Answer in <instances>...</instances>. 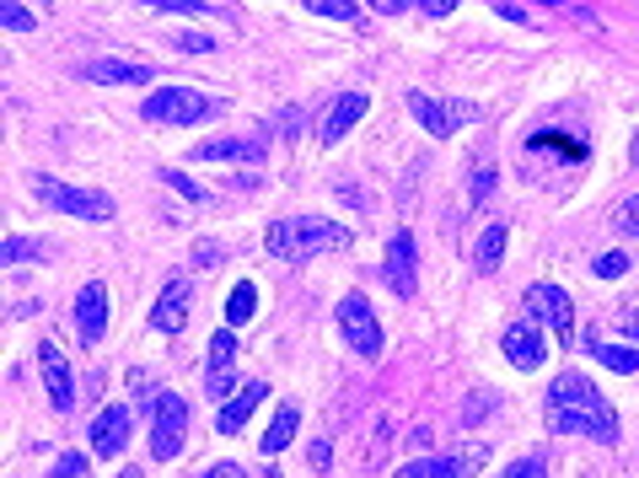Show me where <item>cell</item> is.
I'll list each match as a JSON object with an SVG mask.
<instances>
[{
	"label": "cell",
	"mask_w": 639,
	"mask_h": 478,
	"mask_svg": "<svg viewBox=\"0 0 639 478\" xmlns=\"http://www.w3.org/2000/svg\"><path fill=\"white\" fill-rule=\"evenodd\" d=\"M0 22H5V33H27V27H33V16H27L16 0H0Z\"/></svg>",
	"instance_id": "83f0119b"
},
{
	"label": "cell",
	"mask_w": 639,
	"mask_h": 478,
	"mask_svg": "<svg viewBox=\"0 0 639 478\" xmlns=\"http://www.w3.org/2000/svg\"><path fill=\"white\" fill-rule=\"evenodd\" d=\"M38 189V200L49 210H60V215H75V220H114V194H103V189H81V183H60V178H38L33 183Z\"/></svg>",
	"instance_id": "277c9868"
},
{
	"label": "cell",
	"mask_w": 639,
	"mask_h": 478,
	"mask_svg": "<svg viewBox=\"0 0 639 478\" xmlns=\"http://www.w3.org/2000/svg\"><path fill=\"white\" fill-rule=\"evenodd\" d=\"M263 398H269V387H263V382H248V387H242V393H237L226 409L215 414V430H221V435H237V430L248 425V414H253Z\"/></svg>",
	"instance_id": "e0dca14e"
},
{
	"label": "cell",
	"mask_w": 639,
	"mask_h": 478,
	"mask_svg": "<svg viewBox=\"0 0 639 478\" xmlns=\"http://www.w3.org/2000/svg\"><path fill=\"white\" fill-rule=\"evenodd\" d=\"M269 130H274L280 140H296L301 135V113H296V108H285L280 119H269Z\"/></svg>",
	"instance_id": "f546056e"
},
{
	"label": "cell",
	"mask_w": 639,
	"mask_h": 478,
	"mask_svg": "<svg viewBox=\"0 0 639 478\" xmlns=\"http://www.w3.org/2000/svg\"><path fill=\"white\" fill-rule=\"evenodd\" d=\"M618 226H624L629 237H639V194H629V200L618 205Z\"/></svg>",
	"instance_id": "d6a6232c"
},
{
	"label": "cell",
	"mask_w": 639,
	"mask_h": 478,
	"mask_svg": "<svg viewBox=\"0 0 639 478\" xmlns=\"http://www.w3.org/2000/svg\"><path fill=\"white\" fill-rule=\"evenodd\" d=\"M500 259H506V226H489L478 237V248H473V264H478V274H495Z\"/></svg>",
	"instance_id": "603a6c76"
},
{
	"label": "cell",
	"mask_w": 639,
	"mask_h": 478,
	"mask_svg": "<svg viewBox=\"0 0 639 478\" xmlns=\"http://www.w3.org/2000/svg\"><path fill=\"white\" fill-rule=\"evenodd\" d=\"M0 259H5V264H22V259H38V248H33V242H16V237H11V242L0 248Z\"/></svg>",
	"instance_id": "836d02e7"
},
{
	"label": "cell",
	"mask_w": 639,
	"mask_h": 478,
	"mask_svg": "<svg viewBox=\"0 0 639 478\" xmlns=\"http://www.w3.org/2000/svg\"><path fill=\"white\" fill-rule=\"evenodd\" d=\"M75 334H81V344H103V334H108V290H103V279L81 285V296H75Z\"/></svg>",
	"instance_id": "7c38bea8"
},
{
	"label": "cell",
	"mask_w": 639,
	"mask_h": 478,
	"mask_svg": "<svg viewBox=\"0 0 639 478\" xmlns=\"http://www.w3.org/2000/svg\"><path fill=\"white\" fill-rule=\"evenodd\" d=\"M307 11L333 16V22H360V5H355V0H307Z\"/></svg>",
	"instance_id": "484cf974"
},
{
	"label": "cell",
	"mask_w": 639,
	"mask_h": 478,
	"mask_svg": "<svg viewBox=\"0 0 639 478\" xmlns=\"http://www.w3.org/2000/svg\"><path fill=\"white\" fill-rule=\"evenodd\" d=\"M129 425H134V419H129L125 404H108V409L92 419V452H97V457H119L129 446Z\"/></svg>",
	"instance_id": "5bb4252c"
},
{
	"label": "cell",
	"mask_w": 639,
	"mask_h": 478,
	"mask_svg": "<svg viewBox=\"0 0 639 478\" xmlns=\"http://www.w3.org/2000/svg\"><path fill=\"white\" fill-rule=\"evenodd\" d=\"M145 5H162V11H178V16H204L199 0H145Z\"/></svg>",
	"instance_id": "e575fe53"
},
{
	"label": "cell",
	"mask_w": 639,
	"mask_h": 478,
	"mask_svg": "<svg viewBox=\"0 0 639 478\" xmlns=\"http://www.w3.org/2000/svg\"><path fill=\"white\" fill-rule=\"evenodd\" d=\"M591 355L607 366V371H624V377H635L639 371V344H607L591 334Z\"/></svg>",
	"instance_id": "7402d4cb"
},
{
	"label": "cell",
	"mask_w": 639,
	"mask_h": 478,
	"mask_svg": "<svg viewBox=\"0 0 639 478\" xmlns=\"http://www.w3.org/2000/svg\"><path fill=\"white\" fill-rule=\"evenodd\" d=\"M339 334L350 339L355 355H366V360L382 355V323H377V312H371V301H366L360 290H350V296L339 301Z\"/></svg>",
	"instance_id": "8992f818"
},
{
	"label": "cell",
	"mask_w": 639,
	"mask_h": 478,
	"mask_svg": "<svg viewBox=\"0 0 639 478\" xmlns=\"http://www.w3.org/2000/svg\"><path fill=\"white\" fill-rule=\"evenodd\" d=\"M296 430H301V409L296 404H280V414L269 419V430H263V452L269 457H280L291 441H296Z\"/></svg>",
	"instance_id": "ffe728a7"
},
{
	"label": "cell",
	"mask_w": 639,
	"mask_h": 478,
	"mask_svg": "<svg viewBox=\"0 0 639 478\" xmlns=\"http://www.w3.org/2000/svg\"><path fill=\"white\" fill-rule=\"evenodd\" d=\"M489 194H495V162H489V156H478V162H473V178H468V200H473V205H484Z\"/></svg>",
	"instance_id": "d4e9b609"
},
{
	"label": "cell",
	"mask_w": 639,
	"mask_h": 478,
	"mask_svg": "<svg viewBox=\"0 0 639 478\" xmlns=\"http://www.w3.org/2000/svg\"><path fill=\"white\" fill-rule=\"evenodd\" d=\"M81 75L86 81H103V86H145L156 70L145 65V60H92Z\"/></svg>",
	"instance_id": "2e32d148"
},
{
	"label": "cell",
	"mask_w": 639,
	"mask_h": 478,
	"mask_svg": "<svg viewBox=\"0 0 639 478\" xmlns=\"http://www.w3.org/2000/svg\"><path fill=\"white\" fill-rule=\"evenodd\" d=\"M618 328H624V334H629V339L639 344V307H629V312L618 318Z\"/></svg>",
	"instance_id": "ab89813d"
},
{
	"label": "cell",
	"mask_w": 639,
	"mask_h": 478,
	"mask_svg": "<svg viewBox=\"0 0 639 478\" xmlns=\"http://www.w3.org/2000/svg\"><path fill=\"white\" fill-rule=\"evenodd\" d=\"M457 5H462V0H419L425 16H447V11H457Z\"/></svg>",
	"instance_id": "74e56055"
},
{
	"label": "cell",
	"mask_w": 639,
	"mask_h": 478,
	"mask_svg": "<svg viewBox=\"0 0 639 478\" xmlns=\"http://www.w3.org/2000/svg\"><path fill=\"white\" fill-rule=\"evenodd\" d=\"M500 349H506V360H511L516 371H537V366L548 360V339H543L537 318L511 323V328H506V339H500Z\"/></svg>",
	"instance_id": "ba28073f"
},
{
	"label": "cell",
	"mask_w": 639,
	"mask_h": 478,
	"mask_svg": "<svg viewBox=\"0 0 639 478\" xmlns=\"http://www.w3.org/2000/svg\"><path fill=\"white\" fill-rule=\"evenodd\" d=\"M189 441V404L178 393H162L156 409H151V457L156 463H173Z\"/></svg>",
	"instance_id": "5b68a950"
},
{
	"label": "cell",
	"mask_w": 639,
	"mask_h": 478,
	"mask_svg": "<svg viewBox=\"0 0 639 478\" xmlns=\"http://www.w3.org/2000/svg\"><path fill=\"white\" fill-rule=\"evenodd\" d=\"M210 478H242V468H237V463H215V468H210Z\"/></svg>",
	"instance_id": "60d3db41"
},
{
	"label": "cell",
	"mask_w": 639,
	"mask_h": 478,
	"mask_svg": "<svg viewBox=\"0 0 639 478\" xmlns=\"http://www.w3.org/2000/svg\"><path fill=\"white\" fill-rule=\"evenodd\" d=\"M403 103H409V113H414V119H419V124H425L436 140L457 135V130L473 119V108H447V103H436V97H425V92H409Z\"/></svg>",
	"instance_id": "30bf717a"
},
{
	"label": "cell",
	"mask_w": 639,
	"mask_h": 478,
	"mask_svg": "<svg viewBox=\"0 0 639 478\" xmlns=\"http://www.w3.org/2000/svg\"><path fill=\"white\" fill-rule=\"evenodd\" d=\"M140 108H145L151 124H204V119L221 113V103L204 97V92H193V86H162V92H151Z\"/></svg>",
	"instance_id": "3957f363"
},
{
	"label": "cell",
	"mask_w": 639,
	"mask_h": 478,
	"mask_svg": "<svg viewBox=\"0 0 639 478\" xmlns=\"http://www.w3.org/2000/svg\"><path fill=\"white\" fill-rule=\"evenodd\" d=\"M189 307H193L189 279H173V285L156 296V307H151V328H156V334H178V328L189 323Z\"/></svg>",
	"instance_id": "9a60e30c"
},
{
	"label": "cell",
	"mask_w": 639,
	"mask_h": 478,
	"mask_svg": "<svg viewBox=\"0 0 639 478\" xmlns=\"http://www.w3.org/2000/svg\"><path fill=\"white\" fill-rule=\"evenodd\" d=\"M478 468V452L473 457H419V463H403V478H451Z\"/></svg>",
	"instance_id": "44dd1931"
},
{
	"label": "cell",
	"mask_w": 639,
	"mask_h": 478,
	"mask_svg": "<svg viewBox=\"0 0 639 478\" xmlns=\"http://www.w3.org/2000/svg\"><path fill=\"white\" fill-rule=\"evenodd\" d=\"M232 366H237V339H232V328H221V334L210 339V393H226Z\"/></svg>",
	"instance_id": "ac0fdd59"
},
{
	"label": "cell",
	"mask_w": 639,
	"mask_h": 478,
	"mask_svg": "<svg viewBox=\"0 0 639 478\" xmlns=\"http://www.w3.org/2000/svg\"><path fill=\"white\" fill-rule=\"evenodd\" d=\"M366 108H371V97H366V92H339V97H333V108H328V119L318 124V140L322 145H339V140L366 119Z\"/></svg>",
	"instance_id": "4fadbf2b"
},
{
	"label": "cell",
	"mask_w": 639,
	"mask_h": 478,
	"mask_svg": "<svg viewBox=\"0 0 639 478\" xmlns=\"http://www.w3.org/2000/svg\"><path fill=\"white\" fill-rule=\"evenodd\" d=\"M55 474H64V478H81V474H92V463H86L81 452H64L60 463H55Z\"/></svg>",
	"instance_id": "1f68e13d"
},
{
	"label": "cell",
	"mask_w": 639,
	"mask_h": 478,
	"mask_svg": "<svg viewBox=\"0 0 639 478\" xmlns=\"http://www.w3.org/2000/svg\"><path fill=\"white\" fill-rule=\"evenodd\" d=\"M263 156V145L253 140H204V145H193V162H258Z\"/></svg>",
	"instance_id": "d6986e66"
},
{
	"label": "cell",
	"mask_w": 639,
	"mask_h": 478,
	"mask_svg": "<svg viewBox=\"0 0 639 478\" xmlns=\"http://www.w3.org/2000/svg\"><path fill=\"white\" fill-rule=\"evenodd\" d=\"M414 270H419V253H414V231H398L387 242V264H382V279L392 285V296H414Z\"/></svg>",
	"instance_id": "8fae6325"
},
{
	"label": "cell",
	"mask_w": 639,
	"mask_h": 478,
	"mask_svg": "<svg viewBox=\"0 0 639 478\" xmlns=\"http://www.w3.org/2000/svg\"><path fill=\"white\" fill-rule=\"evenodd\" d=\"M173 44H178V49H193V55H204V49H210V38H204V33H178Z\"/></svg>",
	"instance_id": "8d00e7d4"
},
{
	"label": "cell",
	"mask_w": 639,
	"mask_h": 478,
	"mask_svg": "<svg viewBox=\"0 0 639 478\" xmlns=\"http://www.w3.org/2000/svg\"><path fill=\"white\" fill-rule=\"evenodd\" d=\"M591 270H596V279H618V274H629V253H602Z\"/></svg>",
	"instance_id": "f1b7e54d"
},
{
	"label": "cell",
	"mask_w": 639,
	"mask_h": 478,
	"mask_svg": "<svg viewBox=\"0 0 639 478\" xmlns=\"http://www.w3.org/2000/svg\"><path fill=\"white\" fill-rule=\"evenodd\" d=\"M537 474H548V463H543V457H516L511 468H506V478H537Z\"/></svg>",
	"instance_id": "4dcf8cb0"
},
{
	"label": "cell",
	"mask_w": 639,
	"mask_h": 478,
	"mask_svg": "<svg viewBox=\"0 0 639 478\" xmlns=\"http://www.w3.org/2000/svg\"><path fill=\"white\" fill-rule=\"evenodd\" d=\"M366 5H371V11H382V16H398V11H409L414 0H366Z\"/></svg>",
	"instance_id": "f35d334b"
},
{
	"label": "cell",
	"mask_w": 639,
	"mask_h": 478,
	"mask_svg": "<svg viewBox=\"0 0 639 478\" xmlns=\"http://www.w3.org/2000/svg\"><path fill=\"white\" fill-rule=\"evenodd\" d=\"M253 307H258L253 279H237V285H232V296H226V323H232V328H242V323L253 318Z\"/></svg>",
	"instance_id": "cb8c5ba5"
},
{
	"label": "cell",
	"mask_w": 639,
	"mask_h": 478,
	"mask_svg": "<svg viewBox=\"0 0 639 478\" xmlns=\"http://www.w3.org/2000/svg\"><path fill=\"white\" fill-rule=\"evenodd\" d=\"M38 371H44V387H49V404L60 414L75 409V382H70V360H64L60 344H38Z\"/></svg>",
	"instance_id": "9c48e42d"
},
{
	"label": "cell",
	"mask_w": 639,
	"mask_h": 478,
	"mask_svg": "<svg viewBox=\"0 0 639 478\" xmlns=\"http://www.w3.org/2000/svg\"><path fill=\"white\" fill-rule=\"evenodd\" d=\"M526 312H532L537 323H548L554 339L565 344V349H576V301H570L559 285H548V279L532 285V290H526Z\"/></svg>",
	"instance_id": "52a82bcc"
},
{
	"label": "cell",
	"mask_w": 639,
	"mask_h": 478,
	"mask_svg": "<svg viewBox=\"0 0 639 478\" xmlns=\"http://www.w3.org/2000/svg\"><path fill=\"white\" fill-rule=\"evenodd\" d=\"M307 463H312V468H328V463H333V452H328V441H312V446H307Z\"/></svg>",
	"instance_id": "d590c367"
},
{
	"label": "cell",
	"mask_w": 639,
	"mask_h": 478,
	"mask_svg": "<svg viewBox=\"0 0 639 478\" xmlns=\"http://www.w3.org/2000/svg\"><path fill=\"white\" fill-rule=\"evenodd\" d=\"M263 248L280 259V264H307L318 253H344L350 248V226L339 220H318V215H291V220H274L263 231Z\"/></svg>",
	"instance_id": "7a4b0ae2"
},
{
	"label": "cell",
	"mask_w": 639,
	"mask_h": 478,
	"mask_svg": "<svg viewBox=\"0 0 639 478\" xmlns=\"http://www.w3.org/2000/svg\"><path fill=\"white\" fill-rule=\"evenodd\" d=\"M548 430H559V435H591V441H618V414L596 393V382L570 366L548 387Z\"/></svg>",
	"instance_id": "6da1fadb"
},
{
	"label": "cell",
	"mask_w": 639,
	"mask_h": 478,
	"mask_svg": "<svg viewBox=\"0 0 639 478\" xmlns=\"http://www.w3.org/2000/svg\"><path fill=\"white\" fill-rule=\"evenodd\" d=\"M162 178H167V189H178V194H184V200H189V205H204V189H199V183H193L189 172H178V167H167V172H162Z\"/></svg>",
	"instance_id": "4316f807"
}]
</instances>
